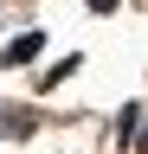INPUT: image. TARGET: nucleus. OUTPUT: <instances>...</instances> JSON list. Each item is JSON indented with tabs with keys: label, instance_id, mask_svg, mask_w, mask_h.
Segmentation results:
<instances>
[{
	"label": "nucleus",
	"instance_id": "3",
	"mask_svg": "<svg viewBox=\"0 0 148 154\" xmlns=\"http://www.w3.org/2000/svg\"><path fill=\"white\" fill-rule=\"evenodd\" d=\"M0 135H26V122H20L13 109H0Z\"/></svg>",
	"mask_w": 148,
	"mask_h": 154
},
{
	"label": "nucleus",
	"instance_id": "1",
	"mask_svg": "<svg viewBox=\"0 0 148 154\" xmlns=\"http://www.w3.org/2000/svg\"><path fill=\"white\" fill-rule=\"evenodd\" d=\"M39 45H45V38H39V32H20V38H13V45H7V58H13V64H26V58H32V51H39Z\"/></svg>",
	"mask_w": 148,
	"mask_h": 154
},
{
	"label": "nucleus",
	"instance_id": "2",
	"mask_svg": "<svg viewBox=\"0 0 148 154\" xmlns=\"http://www.w3.org/2000/svg\"><path fill=\"white\" fill-rule=\"evenodd\" d=\"M77 64H84V58H65V64H52V71H45V90H52V84H65V77L77 71Z\"/></svg>",
	"mask_w": 148,
	"mask_h": 154
},
{
	"label": "nucleus",
	"instance_id": "4",
	"mask_svg": "<svg viewBox=\"0 0 148 154\" xmlns=\"http://www.w3.org/2000/svg\"><path fill=\"white\" fill-rule=\"evenodd\" d=\"M84 7H90V13H116V0H84Z\"/></svg>",
	"mask_w": 148,
	"mask_h": 154
}]
</instances>
